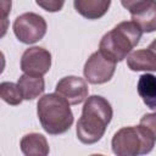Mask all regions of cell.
Wrapping results in <instances>:
<instances>
[{
	"label": "cell",
	"instance_id": "cell-14",
	"mask_svg": "<svg viewBox=\"0 0 156 156\" xmlns=\"http://www.w3.org/2000/svg\"><path fill=\"white\" fill-rule=\"evenodd\" d=\"M136 90L143 102L151 110H156V76L144 73L139 77Z\"/></svg>",
	"mask_w": 156,
	"mask_h": 156
},
{
	"label": "cell",
	"instance_id": "cell-11",
	"mask_svg": "<svg viewBox=\"0 0 156 156\" xmlns=\"http://www.w3.org/2000/svg\"><path fill=\"white\" fill-rule=\"evenodd\" d=\"M21 151L26 156H46L50 147L46 138L39 133H28L21 139Z\"/></svg>",
	"mask_w": 156,
	"mask_h": 156
},
{
	"label": "cell",
	"instance_id": "cell-16",
	"mask_svg": "<svg viewBox=\"0 0 156 156\" xmlns=\"http://www.w3.org/2000/svg\"><path fill=\"white\" fill-rule=\"evenodd\" d=\"M35 2L48 12H58L65 5V0H35Z\"/></svg>",
	"mask_w": 156,
	"mask_h": 156
},
{
	"label": "cell",
	"instance_id": "cell-15",
	"mask_svg": "<svg viewBox=\"0 0 156 156\" xmlns=\"http://www.w3.org/2000/svg\"><path fill=\"white\" fill-rule=\"evenodd\" d=\"M0 98L11 106H17L24 100L18 84L13 82H2L0 84Z\"/></svg>",
	"mask_w": 156,
	"mask_h": 156
},
{
	"label": "cell",
	"instance_id": "cell-12",
	"mask_svg": "<svg viewBox=\"0 0 156 156\" xmlns=\"http://www.w3.org/2000/svg\"><path fill=\"white\" fill-rule=\"evenodd\" d=\"M18 88L24 100H34L45 90V80L43 76H32L23 73L17 80Z\"/></svg>",
	"mask_w": 156,
	"mask_h": 156
},
{
	"label": "cell",
	"instance_id": "cell-17",
	"mask_svg": "<svg viewBox=\"0 0 156 156\" xmlns=\"http://www.w3.org/2000/svg\"><path fill=\"white\" fill-rule=\"evenodd\" d=\"M139 124L143 126V127H145V128L154 135V138L156 139V112L144 115V116L140 118Z\"/></svg>",
	"mask_w": 156,
	"mask_h": 156
},
{
	"label": "cell",
	"instance_id": "cell-7",
	"mask_svg": "<svg viewBox=\"0 0 156 156\" xmlns=\"http://www.w3.org/2000/svg\"><path fill=\"white\" fill-rule=\"evenodd\" d=\"M51 67V54L40 46H32L24 50L21 57V69L32 76H44Z\"/></svg>",
	"mask_w": 156,
	"mask_h": 156
},
{
	"label": "cell",
	"instance_id": "cell-18",
	"mask_svg": "<svg viewBox=\"0 0 156 156\" xmlns=\"http://www.w3.org/2000/svg\"><path fill=\"white\" fill-rule=\"evenodd\" d=\"M149 1H151V0H121V4L130 13H133L138 9H140L141 6H144L145 4H147Z\"/></svg>",
	"mask_w": 156,
	"mask_h": 156
},
{
	"label": "cell",
	"instance_id": "cell-2",
	"mask_svg": "<svg viewBox=\"0 0 156 156\" xmlns=\"http://www.w3.org/2000/svg\"><path fill=\"white\" fill-rule=\"evenodd\" d=\"M69 102L60 94L43 95L37 104V113L43 129L50 135L66 133L73 123V113Z\"/></svg>",
	"mask_w": 156,
	"mask_h": 156
},
{
	"label": "cell",
	"instance_id": "cell-10",
	"mask_svg": "<svg viewBox=\"0 0 156 156\" xmlns=\"http://www.w3.org/2000/svg\"><path fill=\"white\" fill-rule=\"evenodd\" d=\"M76 11L87 20L104 17L111 5V0H73Z\"/></svg>",
	"mask_w": 156,
	"mask_h": 156
},
{
	"label": "cell",
	"instance_id": "cell-19",
	"mask_svg": "<svg viewBox=\"0 0 156 156\" xmlns=\"http://www.w3.org/2000/svg\"><path fill=\"white\" fill-rule=\"evenodd\" d=\"M1 7H2V21H6V16L7 13L11 11V0H2V4H1Z\"/></svg>",
	"mask_w": 156,
	"mask_h": 156
},
{
	"label": "cell",
	"instance_id": "cell-4",
	"mask_svg": "<svg viewBox=\"0 0 156 156\" xmlns=\"http://www.w3.org/2000/svg\"><path fill=\"white\" fill-rule=\"evenodd\" d=\"M156 139L143 126L123 127L111 140L112 151L117 156H139L152 151Z\"/></svg>",
	"mask_w": 156,
	"mask_h": 156
},
{
	"label": "cell",
	"instance_id": "cell-1",
	"mask_svg": "<svg viewBox=\"0 0 156 156\" xmlns=\"http://www.w3.org/2000/svg\"><path fill=\"white\" fill-rule=\"evenodd\" d=\"M112 116V106L104 96H88L76 128L79 141L85 145L98 143L104 136Z\"/></svg>",
	"mask_w": 156,
	"mask_h": 156
},
{
	"label": "cell",
	"instance_id": "cell-13",
	"mask_svg": "<svg viewBox=\"0 0 156 156\" xmlns=\"http://www.w3.org/2000/svg\"><path fill=\"white\" fill-rule=\"evenodd\" d=\"M134 21L143 30V33H151L156 30V0H151L135 12L130 13Z\"/></svg>",
	"mask_w": 156,
	"mask_h": 156
},
{
	"label": "cell",
	"instance_id": "cell-3",
	"mask_svg": "<svg viewBox=\"0 0 156 156\" xmlns=\"http://www.w3.org/2000/svg\"><path fill=\"white\" fill-rule=\"evenodd\" d=\"M143 35L141 28L134 21H123L104 34L99 50L116 62H121L139 44Z\"/></svg>",
	"mask_w": 156,
	"mask_h": 156
},
{
	"label": "cell",
	"instance_id": "cell-20",
	"mask_svg": "<svg viewBox=\"0 0 156 156\" xmlns=\"http://www.w3.org/2000/svg\"><path fill=\"white\" fill-rule=\"evenodd\" d=\"M149 46H151V48H152V49L156 51V39H154V40L150 43V45H149Z\"/></svg>",
	"mask_w": 156,
	"mask_h": 156
},
{
	"label": "cell",
	"instance_id": "cell-6",
	"mask_svg": "<svg viewBox=\"0 0 156 156\" xmlns=\"http://www.w3.org/2000/svg\"><path fill=\"white\" fill-rule=\"evenodd\" d=\"M117 62L107 57L100 50L93 52L87 60L83 73L90 84H104L111 80L115 74Z\"/></svg>",
	"mask_w": 156,
	"mask_h": 156
},
{
	"label": "cell",
	"instance_id": "cell-9",
	"mask_svg": "<svg viewBox=\"0 0 156 156\" xmlns=\"http://www.w3.org/2000/svg\"><path fill=\"white\" fill-rule=\"evenodd\" d=\"M127 66L134 72H156V51L151 46L132 51L127 56Z\"/></svg>",
	"mask_w": 156,
	"mask_h": 156
},
{
	"label": "cell",
	"instance_id": "cell-5",
	"mask_svg": "<svg viewBox=\"0 0 156 156\" xmlns=\"http://www.w3.org/2000/svg\"><path fill=\"white\" fill-rule=\"evenodd\" d=\"M46 21L35 12H24L16 17L12 24L16 38L23 44H34L46 34Z\"/></svg>",
	"mask_w": 156,
	"mask_h": 156
},
{
	"label": "cell",
	"instance_id": "cell-8",
	"mask_svg": "<svg viewBox=\"0 0 156 156\" xmlns=\"http://www.w3.org/2000/svg\"><path fill=\"white\" fill-rule=\"evenodd\" d=\"M55 91L63 96L71 105H78L88 98L89 88L83 78L77 76H67L57 82Z\"/></svg>",
	"mask_w": 156,
	"mask_h": 156
}]
</instances>
